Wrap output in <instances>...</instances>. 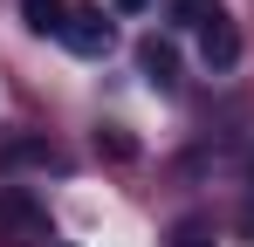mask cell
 I'll return each mask as SVG.
<instances>
[{
    "label": "cell",
    "instance_id": "cell-2",
    "mask_svg": "<svg viewBox=\"0 0 254 247\" xmlns=\"http://www.w3.org/2000/svg\"><path fill=\"white\" fill-rule=\"evenodd\" d=\"M62 41L76 48V55H110V41H117V28L103 21V7H69V21H62Z\"/></svg>",
    "mask_w": 254,
    "mask_h": 247
},
{
    "label": "cell",
    "instance_id": "cell-6",
    "mask_svg": "<svg viewBox=\"0 0 254 247\" xmlns=\"http://www.w3.org/2000/svg\"><path fill=\"white\" fill-rule=\"evenodd\" d=\"M165 14H172V28H192V35H199V28L220 21L227 7H220V0H165Z\"/></svg>",
    "mask_w": 254,
    "mask_h": 247
},
{
    "label": "cell",
    "instance_id": "cell-3",
    "mask_svg": "<svg viewBox=\"0 0 254 247\" xmlns=\"http://www.w3.org/2000/svg\"><path fill=\"white\" fill-rule=\"evenodd\" d=\"M199 62H206V69H234V62H241V28H234L227 14L199 28Z\"/></svg>",
    "mask_w": 254,
    "mask_h": 247
},
{
    "label": "cell",
    "instance_id": "cell-9",
    "mask_svg": "<svg viewBox=\"0 0 254 247\" xmlns=\"http://www.w3.org/2000/svg\"><path fill=\"white\" fill-rule=\"evenodd\" d=\"M110 7H117V14H137V7H151V0H110Z\"/></svg>",
    "mask_w": 254,
    "mask_h": 247
},
{
    "label": "cell",
    "instance_id": "cell-7",
    "mask_svg": "<svg viewBox=\"0 0 254 247\" xmlns=\"http://www.w3.org/2000/svg\"><path fill=\"white\" fill-rule=\"evenodd\" d=\"M21 14H28V28H35V35H62V21H69V7H62V0H21Z\"/></svg>",
    "mask_w": 254,
    "mask_h": 247
},
{
    "label": "cell",
    "instance_id": "cell-5",
    "mask_svg": "<svg viewBox=\"0 0 254 247\" xmlns=\"http://www.w3.org/2000/svg\"><path fill=\"white\" fill-rule=\"evenodd\" d=\"M137 69H144V82H151V89H179V55H172V41H144V48H137Z\"/></svg>",
    "mask_w": 254,
    "mask_h": 247
},
{
    "label": "cell",
    "instance_id": "cell-8",
    "mask_svg": "<svg viewBox=\"0 0 254 247\" xmlns=\"http://www.w3.org/2000/svg\"><path fill=\"white\" fill-rule=\"evenodd\" d=\"M172 247H213V227L206 220H179L172 227Z\"/></svg>",
    "mask_w": 254,
    "mask_h": 247
},
{
    "label": "cell",
    "instance_id": "cell-1",
    "mask_svg": "<svg viewBox=\"0 0 254 247\" xmlns=\"http://www.w3.org/2000/svg\"><path fill=\"white\" fill-rule=\"evenodd\" d=\"M0 247H48V206L21 185H0Z\"/></svg>",
    "mask_w": 254,
    "mask_h": 247
},
{
    "label": "cell",
    "instance_id": "cell-4",
    "mask_svg": "<svg viewBox=\"0 0 254 247\" xmlns=\"http://www.w3.org/2000/svg\"><path fill=\"white\" fill-rule=\"evenodd\" d=\"M21 165H48V172H62V151H55V144H42V137H7V144H0V172H21Z\"/></svg>",
    "mask_w": 254,
    "mask_h": 247
}]
</instances>
